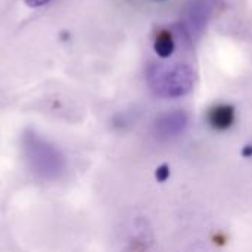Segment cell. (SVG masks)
<instances>
[{"label": "cell", "mask_w": 252, "mask_h": 252, "mask_svg": "<svg viewBox=\"0 0 252 252\" xmlns=\"http://www.w3.org/2000/svg\"><path fill=\"white\" fill-rule=\"evenodd\" d=\"M21 152L25 167L40 182H58L66 171V158L61 148L35 130L22 133Z\"/></svg>", "instance_id": "cell-1"}, {"label": "cell", "mask_w": 252, "mask_h": 252, "mask_svg": "<svg viewBox=\"0 0 252 252\" xmlns=\"http://www.w3.org/2000/svg\"><path fill=\"white\" fill-rule=\"evenodd\" d=\"M149 89L159 97L177 99L186 96L195 84L193 68L182 61H154L146 68Z\"/></svg>", "instance_id": "cell-2"}, {"label": "cell", "mask_w": 252, "mask_h": 252, "mask_svg": "<svg viewBox=\"0 0 252 252\" xmlns=\"http://www.w3.org/2000/svg\"><path fill=\"white\" fill-rule=\"evenodd\" d=\"M189 124V115L182 111H170L161 114L154 123V134L159 140H170L180 136Z\"/></svg>", "instance_id": "cell-3"}, {"label": "cell", "mask_w": 252, "mask_h": 252, "mask_svg": "<svg viewBox=\"0 0 252 252\" xmlns=\"http://www.w3.org/2000/svg\"><path fill=\"white\" fill-rule=\"evenodd\" d=\"M235 118H236L235 108L232 105H227V103L213 105L207 112V121H208L210 127L217 130V131L229 130L233 126Z\"/></svg>", "instance_id": "cell-4"}, {"label": "cell", "mask_w": 252, "mask_h": 252, "mask_svg": "<svg viewBox=\"0 0 252 252\" xmlns=\"http://www.w3.org/2000/svg\"><path fill=\"white\" fill-rule=\"evenodd\" d=\"M154 49H155V53L161 59H168L170 56H173L176 50V38L171 30L161 28L157 32L155 40H154Z\"/></svg>", "instance_id": "cell-5"}, {"label": "cell", "mask_w": 252, "mask_h": 252, "mask_svg": "<svg viewBox=\"0 0 252 252\" xmlns=\"http://www.w3.org/2000/svg\"><path fill=\"white\" fill-rule=\"evenodd\" d=\"M211 9H213V6L208 0H196L195 3H192V7L188 12L189 25L193 27V30L201 31L204 24H207Z\"/></svg>", "instance_id": "cell-6"}, {"label": "cell", "mask_w": 252, "mask_h": 252, "mask_svg": "<svg viewBox=\"0 0 252 252\" xmlns=\"http://www.w3.org/2000/svg\"><path fill=\"white\" fill-rule=\"evenodd\" d=\"M168 174H170V171H168V167L167 165H162V167L157 168V179L159 182H165L167 177H168Z\"/></svg>", "instance_id": "cell-7"}, {"label": "cell", "mask_w": 252, "mask_h": 252, "mask_svg": "<svg viewBox=\"0 0 252 252\" xmlns=\"http://www.w3.org/2000/svg\"><path fill=\"white\" fill-rule=\"evenodd\" d=\"M25 4L28 7H32V9H37V7H41V6H46L47 3H50L52 0H24Z\"/></svg>", "instance_id": "cell-8"}]
</instances>
